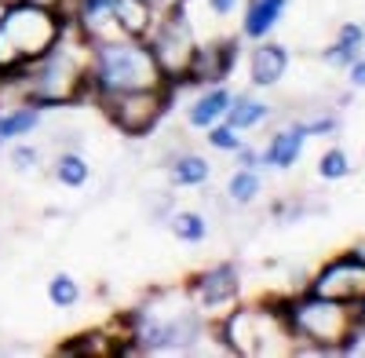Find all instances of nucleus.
I'll return each mask as SVG.
<instances>
[{
	"instance_id": "nucleus-1",
	"label": "nucleus",
	"mask_w": 365,
	"mask_h": 358,
	"mask_svg": "<svg viewBox=\"0 0 365 358\" xmlns=\"http://www.w3.org/2000/svg\"><path fill=\"white\" fill-rule=\"evenodd\" d=\"M216 344V322L194 300L187 285L154 289L120 314V354H205Z\"/></svg>"
},
{
	"instance_id": "nucleus-2",
	"label": "nucleus",
	"mask_w": 365,
	"mask_h": 358,
	"mask_svg": "<svg viewBox=\"0 0 365 358\" xmlns=\"http://www.w3.org/2000/svg\"><path fill=\"white\" fill-rule=\"evenodd\" d=\"M88 77H91V106L106 96L165 88V73L154 51L146 41L135 37H110L99 44H88Z\"/></svg>"
},
{
	"instance_id": "nucleus-3",
	"label": "nucleus",
	"mask_w": 365,
	"mask_h": 358,
	"mask_svg": "<svg viewBox=\"0 0 365 358\" xmlns=\"http://www.w3.org/2000/svg\"><path fill=\"white\" fill-rule=\"evenodd\" d=\"M216 340L223 354L237 358H278L296 351L278 296L256 304H234L223 318H216Z\"/></svg>"
},
{
	"instance_id": "nucleus-4",
	"label": "nucleus",
	"mask_w": 365,
	"mask_h": 358,
	"mask_svg": "<svg viewBox=\"0 0 365 358\" xmlns=\"http://www.w3.org/2000/svg\"><path fill=\"white\" fill-rule=\"evenodd\" d=\"M70 15L48 11L26 0H8L4 19H0V81L22 73L66 34Z\"/></svg>"
},
{
	"instance_id": "nucleus-5",
	"label": "nucleus",
	"mask_w": 365,
	"mask_h": 358,
	"mask_svg": "<svg viewBox=\"0 0 365 358\" xmlns=\"http://www.w3.org/2000/svg\"><path fill=\"white\" fill-rule=\"evenodd\" d=\"M285 322L292 329L296 351L292 354H340L344 337L354 325V307L318 296L311 289H299L292 296H278Z\"/></svg>"
},
{
	"instance_id": "nucleus-6",
	"label": "nucleus",
	"mask_w": 365,
	"mask_h": 358,
	"mask_svg": "<svg viewBox=\"0 0 365 358\" xmlns=\"http://www.w3.org/2000/svg\"><path fill=\"white\" fill-rule=\"evenodd\" d=\"M146 44H150V51H154L158 66L165 73V84L172 88V96L179 99L182 92H194L190 66H194V55H197L201 37H197L194 19L187 15V4L161 11L154 29L146 34Z\"/></svg>"
},
{
	"instance_id": "nucleus-7",
	"label": "nucleus",
	"mask_w": 365,
	"mask_h": 358,
	"mask_svg": "<svg viewBox=\"0 0 365 358\" xmlns=\"http://www.w3.org/2000/svg\"><path fill=\"white\" fill-rule=\"evenodd\" d=\"M96 106L103 110V117L125 139H150L165 125V117L172 113L175 96H172V88L165 84V88H143V92L106 96Z\"/></svg>"
},
{
	"instance_id": "nucleus-8",
	"label": "nucleus",
	"mask_w": 365,
	"mask_h": 358,
	"mask_svg": "<svg viewBox=\"0 0 365 358\" xmlns=\"http://www.w3.org/2000/svg\"><path fill=\"white\" fill-rule=\"evenodd\" d=\"M182 285H187L190 300H194L212 322H216V318H223L234 304H241L245 271H241L237 260H216V263L201 267V271H194Z\"/></svg>"
},
{
	"instance_id": "nucleus-9",
	"label": "nucleus",
	"mask_w": 365,
	"mask_h": 358,
	"mask_svg": "<svg viewBox=\"0 0 365 358\" xmlns=\"http://www.w3.org/2000/svg\"><path fill=\"white\" fill-rule=\"evenodd\" d=\"M303 289L329 296V300H340V304H358L365 296V260L354 249H347L340 256H332L329 263H322V271Z\"/></svg>"
},
{
	"instance_id": "nucleus-10",
	"label": "nucleus",
	"mask_w": 365,
	"mask_h": 358,
	"mask_svg": "<svg viewBox=\"0 0 365 358\" xmlns=\"http://www.w3.org/2000/svg\"><path fill=\"white\" fill-rule=\"evenodd\" d=\"M241 48H245V37L234 34V37H212L197 44L194 55V66H190V84H227L230 73L241 63Z\"/></svg>"
},
{
	"instance_id": "nucleus-11",
	"label": "nucleus",
	"mask_w": 365,
	"mask_h": 358,
	"mask_svg": "<svg viewBox=\"0 0 365 358\" xmlns=\"http://www.w3.org/2000/svg\"><path fill=\"white\" fill-rule=\"evenodd\" d=\"M70 26L81 34L84 44H99L117 34V22H113V0H70Z\"/></svg>"
},
{
	"instance_id": "nucleus-12",
	"label": "nucleus",
	"mask_w": 365,
	"mask_h": 358,
	"mask_svg": "<svg viewBox=\"0 0 365 358\" xmlns=\"http://www.w3.org/2000/svg\"><path fill=\"white\" fill-rule=\"evenodd\" d=\"M230 99H234L230 84H201V88H194V96L187 99V106H182L187 128L205 132L212 125H220L227 117V110H230Z\"/></svg>"
},
{
	"instance_id": "nucleus-13",
	"label": "nucleus",
	"mask_w": 365,
	"mask_h": 358,
	"mask_svg": "<svg viewBox=\"0 0 365 358\" xmlns=\"http://www.w3.org/2000/svg\"><path fill=\"white\" fill-rule=\"evenodd\" d=\"M289 63H292V51L285 44H278L274 37L267 41H256L252 51H249V84L252 88H278L289 73Z\"/></svg>"
},
{
	"instance_id": "nucleus-14",
	"label": "nucleus",
	"mask_w": 365,
	"mask_h": 358,
	"mask_svg": "<svg viewBox=\"0 0 365 358\" xmlns=\"http://www.w3.org/2000/svg\"><path fill=\"white\" fill-rule=\"evenodd\" d=\"M303 146H307V128H303V121L282 125L278 132H270V139L259 146L263 150V168H278V172L296 168L299 158H303Z\"/></svg>"
},
{
	"instance_id": "nucleus-15",
	"label": "nucleus",
	"mask_w": 365,
	"mask_h": 358,
	"mask_svg": "<svg viewBox=\"0 0 365 358\" xmlns=\"http://www.w3.org/2000/svg\"><path fill=\"white\" fill-rule=\"evenodd\" d=\"M289 4H292V0H245V4H241L237 34L245 37V44L274 37V29H278V22L289 11Z\"/></svg>"
},
{
	"instance_id": "nucleus-16",
	"label": "nucleus",
	"mask_w": 365,
	"mask_h": 358,
	"mask_svg": "<svg viewBox=\"0 0 365 358\" xmlns=\"http://www.w3.org/2000/svg\"><path fill=\"white\" fill-rule=\"evenodd\" d=\"M165 175H168L172 190H197V187H208L212 161L197 150H175L165 158Z\"/></svg>"
},
{
	"instance_id": "nucleus-17",
	"label": "nucleus",
	"mask_w": 365,
	"mask_h": 358,
	"mask_svg": "<svg viewBox=\"0 0 365 358\" xmlns=\"http://www.w3.org/2000/svg\"><path fill=\"white\" fill-rule=\"evenodd\" d=\"M113 22L120 37L146 41V34L158 22V11L150 8V0H113Z\"/></svg>"
},
{
	"instance_id": "nucleus-18",
	"label": "nucleus",
	"mask_w": 365,
	"mask_h": 358,
	"mask_svg": "<svg viewBox=\"0 0 365 358\" xmlns=\"http://www.w3.org/2000/svg\"><path fill=\"white\" fill-rule=\"evenodd\" d=\"M270 117H274V106H270L267 99H256L252 92H234L230 110H227L223 121H227L230 128H237V132H252V128L267 125Z\"/></svg>"
},
{
	"instance_id": "nucleus-19",
	"label": "nucleus",
	"mask_w": 365,
	"mask_h": 358,
	"mask_svg": "<svg viewBox=\"0 0 365 358\" xmlns=\"http://www.w3.org/2000/svg\"><path fill=\"white\" fill-rule=\"evenodd\" d=\"M212 216L201 213V208H172V216L165 220L168 223V234L182 245H205L208 234H212Z\"/></svg>"
},
{
	"instance_id": "nucleus-20",
	"label": "nucleus",
	"mask_w": 365,
	"mask_h": 358,
	"mask_svg": "<svg viewBox=\"0 0 365 358\" xmlns=\"http://www.w3.org/2000/svg\"><path fill=\"white\" fill-rule=\"evenodd\" d=\"M51 179L66 190H84L91 183V165L84 150H55L51 158Z\"/></svg>"
},
{
	"instance_id": "nucleus-21",
	"label": "nucleus",
	"mask_w": 365,
	"mask_h": 358,
	"mask_svg": "<svg viewBox=\"0 0 365 358\" xmlns=\"http://www.w3.org/2000/svg\"><path fill=\"white\" fill-rule=\"evenodd\" d=\"M223 194H227V201H230L234 208L256 205L259 194H263V172H259V168H237V165H234V172H230V179H227Z\"/></svg>"
},
{
	"instance_id": "nucleus-22",
	"label": "nucleus",
	"mask_w": 365,
	"mask_h": 358,
	"mask_svg": "<svg viewBox=\"0 0 365 358\" xmlns=\"http://www.w3.org/2000/svg\"><path fill=\"white\" fill-rule=\"evenodd\" d=\"M44 296H48V304H51V307H58V311H73V307L81 304L84 289H81V282H77L70 271H55V275L48 278V285H44Z\"/></svg>"
},
{
	"instance_id": "nucleus-23",
	"label": "nucleus",
	"mask_w": 365,
	"mask_h": 358,
	"mask_svg": "<svg viewBox=\"0 0 365 358\" xmlns=\"http://www.w3.org/2000/svg\"><path fill=\"white\" fill-rule=\"evenodd\" d=\"M314 172H318V179H325V183H340V179L351 175V154L344 150V146H329V150H322Z\"/></svg>"
},
{
	"instance_id": "nucleus-24",
	"label": "nucleus",
	"mask_w": 365,
	"mask_h": 358,
	"mask_svg": "<svg viewBox=\"0 0 365 358\" xmlns=\"http://www.w3.org/2000/svg\"><path fill=\"white\" fill-rule=\"evenodd\" d=\"M8 168L15 175H29V172H37L41 168V146L37 143H29V139H19L8 146Z\"/></svg>"
},
{
	"instance_id": "nucleus-25",
	"label": "nucleus",
	"mask_w": 365,
	"mask_h": 358,
	"mask_svg": "<svg viewBox=\"0 0 365 358\" xmlns=\"http://www.w3.org/2000/svg\"><path fill=\"white\" fill-rule=\"evenodd\" d=\"M201 135H205V143H208V146H212V150H216V154H234V150H241V146H245V132L230 128L227 121H220V125L205 128Z\"/></svg>"
},
{
	"instance_id": "nucleus-26",
	"label": "nucleus",
	"mask_w": 365,
	"mask_h": 358,
	"mask_svg": "<svg viewBox=\"0 0 365 358\" xmlns=\"http://www.w3.org/2000/svg\"><path fill=\"white\" fill-rule=\"evenodd\" d=\"M303 128H307V139H311V135H318V139L336 135V132H340V113H336V110H318V113H311V117H303Z\"/></svg>"
},
{
	"instance_id": "nucleus-27",
	"label": "nucleus",
	"mask_w": 365,
	"mask_h": 358,
	"mask_svg": "<svg viewBox=\"0 0 365 358\" xmlns=\"http://www.w3.org/2000/svg\"><path fill=\"white\" fill-rule=\"evenodd\" d=\"M361 55V48H354V44H344V41H332L325 51H322V63H329V66H336V70H347L354 58Z\"/></svg>"
},
{
	"instance_id": "nucleus-28",
	"label": "nucleus",
	"mask_w": 365,
	"mask_h": 358,
	"mask_svg": "<svg viewBox=\"0 0 365 358\" xmlns=\"http://www.w3.org/2000/svg\"><path fill=\"white\" fill-rule=\"evenodd\" d=\"M55 150H81L84 146V135H81V128H73V125H63V128H55Z\"/></svg>"
},
{
	"instance_id": "nucleus-29",
	"label": "nucleus",
	"mask_w": 365,
	"mask_h": 358,
	"mask_svg": "<svg viewBox=\"0 0 365 358\" xmlns=\"http://www.w3.org/2000/svg\"><path fill=\"white\" fill-rule=\"evenodd\" d=\"M230 158H234L237 168H263V150H259V146H252V143H245V146H241V150H234Z\"/></svg>"
},
{
	"instance_id": "nucleus-30",
	"label": "nucleus",
	"mask_w": 365,
	"mask_h": 358,
	"mask_svg": "<svg viewBox=\"0 0 365 358\" xmlns=\"http://www.w3.org/2000/svg\"><path fill=\"white\" fill-rule=\"evenodd\" d=\"M241 4H245V0H205V8H208L212 19H230V15L241 11Z\"/></svg>"
},
{
	"instance_id": "nucleus-31",
	"label": "nucleus",
	"mask_w": 365,
	"mask_h": 358,
	"mask_svg": "<svg viewBox=\"0 0 365 358\" xmlns=\"http://www.w3.org/2000/svg\"><path fill=\"white\" fill-rule=\"evenodd\" d=\"M336 41L361 48V44H365V26H361V22H344V26L336 29Z\"/></svg>"
},
{
	"instance_id": "nucleus-32",
	"label": "nucleus",
	"mask_w": 365,
	"mask_h": 358,
	"mask_svg": "<svg viewBox=\"0 0 365 358\" xmlns=\"http://www.w3.org/2000/svg\"><path fill=\"white\" fill-rule=\"evenodd\" d=\"M344 73H347V88H351V92H361V88H365V55H358Z\"/></svg>"
},
{
	"instance_id": "nucleus-33",
	"label": "nucleus",
	"mask_w": 365,
	"mask_h": 358,
	"mask_svg": "<svg viewBox=\"0 0 365 358\" xmlns=\"http://www.w3.org/2000/svg\"><path fill=\"white\" fill-rule=\"evenodd\" d=\"M26 4H37V8H48V11H66L70 0H26Z\"/></svg>"
},
{
	"instance_id": "nucleus-34",
	"label": "nucleus",
	"mask_w": 365,
	"mask_h": 358,
	"mask_svg": "<svg viewBox=\"0 0 365 358\" xmlns=\"http://www.w3.org/2000/svg\"><path fill=\"white\" fill-rule=\"evenodd\" d=\"M179 4H187V0H150V8H154L158 15L168 11V8H179Z\"/></svg>"
},
{
	"instance_id": "nucleus-35",
	"label": "nucleus",
	"mask_w": 365,
	"mask_h": 358,
	"mask_svg": "<svg viewBox=\"0 0 365 358\" xmlns=\"http://www.w3.org/2000/svg\"><path fill=\"white\" fill-rule=\"evenodd\" d=\"M351 307H354V322H358V325H365V296H361L358 304H351Z\"/></svg>"
},
{
	"instance_id": "nucleus-36",
	"label": "nucleus",
	"mask_w": 365,
	"mask_h": 358,
	"mask_svg": "<svg viewBox=\"0 0 365 358\" xmlns=\"http://www.w3.org/2000/svg\"><path fill=\"white\" fill-rule=\"evenodd\" d=\"M354 252H358V256H361V260H365V237H361V242H358V245H354Z\"/></svg>"
},
{
	"instance_id": "nucleus-37",
	"label": "nucleus",
	"mask_w": 365,
	"mask_h": 358,
	"mask_svg": "<svg viewBox=\"0 0 365 358\" xmlns=\"http://www.w3.org/2000/svg\"><path fill=\"white\" fill-rule=\"evenodd\" d=\"M4 8H8V0H0V19H4Z\"/></svg>"
},
{
	"instance_id": "nucleus-38",
	"label": "nucleus",
	"mask_w": 365,
	"mask_h": 358,
	"mask_svg": "<svg viewBox=\"0 0 365 358\" xmlns=\"http://www.w3.org/2000/svg\"><path fill=\"white\" fill-rule=\"evenodd\" d=\"M361 55H365V44H361Z\"/></svg>"
},
{
	"instance_id": "nucleus-39",
	"label": "nucleus",
	"mask_w": 365,
	"mask_h": 358,
	"mask_svg": "<svg viewBox=\"0 0 365 358\" xmlns=\"http://www.w3.org/2000/svg\"><path fill=\"white\" fill-rule=\"evenodd\" d=\"M361 26H365V19H361Z\"/></svg>"
}]
</instances>
